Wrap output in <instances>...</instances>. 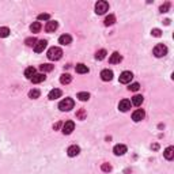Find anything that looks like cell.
<instances>
[{
	"instance_id": "1",
	"label": "cell",
	"mask_w": 174,
	"mask_h": 174,
	"mask_svg": "<svg viewBox=\"0 0 174 174\" xmlns=\"http://www.w3.org/2000/svg\"><path fill=\"white\" fill-rule=\"evenodd\" d=\"M48 59L49 60H52V61H57V60L61 59V56H63V50L57 48V46H52L49 50H48Z\"/></svg>"
},
{
	"instance_id": "2",
	"label": "cell",
	"mask_w": 174,
	"mask_h": 174,
	"mask_svg": "<svg viewBox=\"0 0 174 174\" xmlns=\"http://www.w3.org/2000/svg\"><path fill=\"white\" fill-rule=\"evenodd\" d=\"M74 99H71V98H65V99H63L61 102L59 103V109L61 110V112H69L71 109H74Z\"/></svg>"
},
{
	"instance_id": "3",
	"label": "cell",
	"mask_w": 174,
	"mask_h": 174,
	"mask_svg": "<svg viewBox=\"0 0 174 174\" xmlns=\"http://www.w3.org/2000/svg\"><path fill=\"white\" fill-rule=\"evenodd\" d=\"M109 10V3L107 2H103V0H101V2H98L95 4V12L98 15H102L105 14V12Z\"/></svg>"
},
{
	"instance_id": "4",
	"label": "cell",
	"mask_w": 174,
	"mask_h": 174,
	"mask_svg": "<svg viewBox=\"0 0 174 174\" xmlns=\"http://www.w3.org/2000/svg\"><path fill=\"white\" fill-rule=\"evenodd\" d=\"M154 55H155V57H163V56L167 55V48L163 44H158L154 48Z\"/></svg>"
},
{
	"instance_id": "5",
	"label": "cell",
	"mask_w": 174,
	"mask_h": 174,
	"mask_svg": "<svg viewBox=\"0 0 174 174\" xmlns=\"http://www.w3.org/2000/svg\"><path fill=\"white\" fill-rule=\"evenodd\" d=\"M132 78H133V74H132L131 71H124L121 75H120L118 80H120V83L126 84V83H129V82L132 80Z\"/></svg>"
},
{
	"instance_id": "6",
	"label": "cell",
	"mask_w": 174,
	"mask_h": 174,
	"mask_svg": "<svg viewBox=\"0 0 174 174\" xmlns=\"http://www.w3.org/2000/svg\"><path fill=\"white\" fill-rule=\"evenodd\" d=\"M74 129H75L74 121H65L64 124H63V133H64V135L72 133V131H74Z\"/></svg>"
},
{
	"instance_id": "7",
	"label": "cell",
	"mask_w": 174,
	"mask_h": 174,
	"mask_svg": "<svg viewBox=\"0 0 174 174\" xmlns=\"http://www.w3.org/2000/svg\"><path fill=\"white\" fill-rule=\"evenodd\" d=\"M144 116H145L144 110L143 109H137V110H135V112L132 113V120H133L135 122H139V121H141V120L144 118Z\"/></svg>"
},
{
	"instance_id": "8",
	"label": "cell",
	"mask_w": 174,
	"mask_h": 174,
	"mask_svg": "<svg viewBox=\"0 0 174 174\" xmlns=\"http://www.w3.org/2000/svg\"><path fill=\"white\" fill-rule=\"evenodd\" d=\"M46 45H48V42H46L45 40L37 41V44H36V45H34V52H36V53H41L44 49L46 48Z\"/></svg>"
},
{
	"instance_id": "9",
	"label": "cell",
	"mask_w": 174,
	"mask_h": 174,
	"mask_svg": "<svg viewBox=\"0 0 174 174\" xmlns=\"http://www.w3.org/2000/svg\"><path fill=\"white\" fill-rule=\"evenodd\" d=\"M101 79H102L103 82H110L113 79V71H110V69H103V71L101 72Z\"/></svg>"
},
{
	"instance_id": "10",
	"label": "cell",
	"mask_w": 174,
	"mask_h": 174,
	"mask_svg": "<svg viewBox=\"0 0 174 174\" xmlns=\"http://www.w3.org/2000/svg\"><path fill=\"white\" fill-rule=\"evenodd\" d=\"M113 153H114V155H117V157H120V155H124L126 153V145H124V144H117V145H114V148H113Z\"/></svg>"
},
{
	"instance_id": "11",
	"label": "cell",
	"mask_w": 174,
	"mask_h": 174,
	"mask_svg": "<svg viewBox=\"0 0 174 174\" xmlns=\"http://www.w3.org/2000/svg\"><path fill=\"white\" fill-rule=\"evenodd\" d=\"M79 153H80V147L79 145H71V147L67 150V154H68V157H71V158H74V157H76V155H79Z\"/></svg>"
},
{
	"instance_id": "12",
	"label": "cell",
	"mask_w": 174,
	"mask_h": 174,
	"mask_svg": "<svg viewBox=\"0 0 174 174\" xmlns=\"http://www.w3.org/2000/svg\"><path fill=\"white\" fill-rule=\"evenodd\" d=\"M118 109L121 110V112H128V110L131 109V101H128V99H122V101H120V103H118Z\"/></svg>"
},
{
	"instance_id": "13",
	"label": "cell",
	"mask_w": 174,
	"mask_h": 174,
	"mask_svg": "<svg viewBox=\"0 0 174 174\" xmlns=\"http://www.w3.org/2000/svg\"><path fill=\"white\" fill-rule=\"evenodd\" d=\"M60 97H61V90H59V88H53V90H50L49 94H48V98L50 101H55Z\"/></svg>"
},
{
	"instance_id": "14",
	"label": "cell",
	"mask_w": 174,
	"mask_h": 174,
	"mask_svg": "<svg viewBox=\"0 0 174 174\" xmlns=\"http://www.w3.org/2000/svg\"><path fill=\"white\" fill-rule=\"evenodd\" d=\"M57 27H59V23L56 21H49L48 23H46V26H45V30L48 31V33H53L55 30H57Z\"/></svg>"
},
{
	"instance_id": "15",
	"label": "cell",
	"mask_w": 174,
	"mask_h": 174,
	"mask_svg": "<svg viewBox=\"0 0 174 174\" xmlns=\"http://www.w3.org/2000/svg\"><path fill=\"white\" fill-rule=\"evenodd\" d=\"M121 60H122V56L120 55L118 52H114L112 56H110L109 63H110V64H118V63L121 61Z\"/></svg>"
},
{
	"instance_id": "16",
	"label": "cell",
	"mask_w": 174,
	"mask_h": 174,
	"mask_svg": "<svg viewBox=\"0 0 174 174\" xmlns=\"http://www.w3.org/2000/svg\"><path fill=\"white\" fill-rule=\"evenodd\" d=\"M71 42H72V37L71 36H68V34H63V36H60L59 44H61V45H69Z\"/></svg>"
},
{
	"instance_id": "17",
	"label": "cell",
	"mask_w": 174,
	"mask_h": 174,
	"mask_svg": "<svg viewBox=\"0 0 174 174\" xmlns=\"http://www.w3.org/2000/svg\"><path fill=\"white\" fill-rule=\"evenodd\" d=\"M163 157L166 158L167 160H172L173 158H174V147H172V145H170V147H167L166 150H164V153H163Z\"/></svg>"
},
{
	"instance_id": "18",
	"label": "cell",
	"mask_w": 174,
	"mask_h": 174,
	"mask_svg": "<svg viewBox=\"0 0 174 174\" xmlns=\"http://www.w3.org/2000/svg\"><path fill=\"white\" fill-rule=\"evenodd\" d=\"M46 79V76H45V74H36L33 78L30 79L33 83H41V82H44Z\"/></svg>"
},
{
	"instance_id": "19",
	"label": "cell",
	"mask_w": 174,
	"mask_h": 174,
	"mask_svg": "<svg viewBox=\"0 0 174 174\" xmlns=\"http://www.w3.org/2000/svg\"><path fill=\"white\" fill-rule=\"evenodd\" d=\"M72 82V76L69 74H63L61 76H60V83L61 84H68Z\"/></svg>"
},
{
	"instance_id": "20",
	"label": "cell",
	"mask_w": 174,
	"mask_h": 174,
	"mask_svg": "<svg viewBox=\"0 0 174 174\" xmlns=\"http://www.w3.org/2000/svg\"><path fill=\"white\" fill-rule=\"evenodd\" d=\"M75 71H76L78 74H87V72H88V67L80 63V64H76V67H75Z\"/></svg>"
},
{
	"instance_id": "21",
	"label": "cell",
	"mask_w": 174,
	"mask_h": 174,
	"mask_svg": "<svg viewBox=\"0 0 174 174\" xmlns=\"http://www.w3.org/2000/svg\"><path fill=\"white\" fill-rule=\"evenodd\" d=\"M34 75H36V68L34 67H29V68L25 69V76H26L27 79H31Z\"/></svg>"
},
{
	"instance_id": "22",
	"label": "cell",
	"mask_w": 174,
	"mask_h": 174,
	"mask_svg": "<svg viewBox=\"0 0 174 174\" xmlns=\"http://www.w3.org/2000/svg\"><path fill=\"white\" fill-rule=\"evenodd\" d=\"M41 22H33L31 23V26H30V30H31V33H38V31L41 30Z\"/></svg>"
},
{
	"instance_id": "23",
	"label": "cell",
	"mask_w": 174,
	"mask_h": 174,
	"mask_svg": "<svg viewBox=\"0 0 174 174\" xmlns=\"http://www.w3.org/2000/svg\"><path fill=\"white\" fill-rule=\"evenodd\" d=\"M41 95V91L37 90V88H33V90L29 91V98H31V99H37V98H40Z\"/></svg>"
},
{
	"instance_id": "24",
	"label": "cell",
	"mask_w": 174,
	"mask_h": 174,
	"mask_svg": "<svg viewBox=\"0 0 174 174\" xmlns=\"http://www.w3.org/2000/svg\"><path fill=\"white\" fill-rule=\"evenodd\" d=\"M114 22H116V17L114 15H109V17H106L105 18V26H112V25H114Z\"/></svg>"
},
{
	"instance_id": "25",
	"label": "cell",
	"mask_w": 174,
	"mask_h": 174,
	"mask_svg": "<svg viewBox=\"0 0 174 174\" xmlns=\"http://www.w3.org/2000/svg\"><path fill=\"white\" fill-rule=\"evenodd\" d=\"M143 99L144 98L141 95H135L133 98H132V103H133L135 106H140L141 103H143Z\"/></svg>"
},
{
	"instance_id": "26",
	"label": "cell",
	"mask_w": 174,
	"mask_h": 174,
	"mask_svg": "<svg viewBox=\"0 0 174 174\" xmlns=\"http://www.w3.org/2000/svg\"><path fill=\"white\" fill-rule=\"evenodd\" d=\"M53 68H55V65H52V64H42V65H40V69L42 72H50V71H53Z\"/></svg>"
},
{
	"instance_id": "27",
	"label": "cell",
	"mask_w": 174,
	"mask_h": 174,
	"mask_svg": "<svg viewBox=\"0 0 174 174\" xmlns=\"http://www.w3.org/2000/svg\"><path fill=\"white\" fill-rule=\"evenodd\" d=\"M106 55H107L106 50L105 49H101V50H98V52L95 53V59L97 60H103V59L106 57Z\"/></svg>"
},
{
	"instance_id": "28",
	"label": "cell",
	"mask_w": 174,
	"mask_h": 174,
	"mask_svg": "<svg viewBox=\"0 0 174 174\" xmlns=\"http://www.w3.org/2000/svg\"><path fill=\"white\" fill-rule=\"evenodd\" d=\"M10 36V29L8 27H0V38H6Z\"/></svg>"
},
{
	"instance_id": "29",
	"label": "cell",
	"mask_w": 174,
	"mask_h": 174,
	"mask_svg": "<svg viewBox=\"0 0 174 174\" xmlns=\"http://www.w3.org/2000/svg\"><path fill=\"white\" fill-rule=\"evenodd\" d=\"M78 98L84 102V101H88V99H90V94H88V93H84V91H82V93L78 94Z\"/></svg>"
},
{
	"instance_id": "30",
	"label": "cell",
	"mask_w": 174,
	"mask_h": 174,
	"mask_svg": "<svg viewBox=\"0 0 174 174\" xmlns=\"http://www.w3.org/2000/svg\"><path fill=\"white\" fill-rule=\"evenodd\" d=\"M25 42H26L27 46H34V45L37 44V40L34 38V37H30V38H27L26 41H25Z\"/></svg>"
},
{
	"instance_id": "31",
	"label": "cell",
	"mask_w": 174,
	"mask_h": 174,
	"mask_svg": "<svg viewBox=\"0 0 174 174\" xmlns=\"http://www.w3.org/2000/svg\"><path fill=\"white\" fill-rule=\"evenodd\" d=\"M50 15L49 14H40L38 15V21H49Z\"/></svg>"
},
{
	"instance_id": "32",
	"label": "cell",
	"mask_w": 174,
	"mask_h": 174,
	"mask_svg": "<svg viewBox=\"0 0 174 174\" xmlns=\"http://www.w3.org/2000/svg\"><path fill=\"white\" fill-rule=\"evenodd\" d=\"M128 88H129V91H137L139 88H140V84H139V83H132Z\"/></svg>"
},
{
	"instance_id": "33",
	"label": "cell",
	"mask_w": 174,
	"mask_h": 174,
	"mask_svg": "<svg viewBox=\"0 0 174 174\" xmlns=\"http://www.w3.org/2000/svg\"><path fill=\"white\" fill-rule=\"evenodd\" d=\"M170 8V3H164L163 6H160V8H159V11L160 12H167V10Z\"/></svg>"
},
{
	"instance_id": "34",
	"label": "cell",
	"mask_w": 174,
	"mask_h": 174,
	"mask_svg": "<svg viewBox=\"0 0 174 174\" xmlns=\"http://www.w3.org/2000/svg\"><path fill=\"white\" fill-rule=\"evenodd\" d=\"M151 34H153L154 37H160L162 36V31H160L159 29H153L151 30Z\"/></svg>"
},
{
	"instance_id": "35",
	"label": "cell",
	"mask_w": 174,
	"mask_h": 174,
	"mask_svg": "<svg viewBox=\"0 0 174 174\" xmlns=\"http://www.w3.org/2000/svg\"><path fill=\"white\" fill-rule=\"evenodd\" d=\"M102 170L103 172H110V170H112V166H110L109 163H103L102 164Z\"/></svg>"
},
{
	"instance_id": "36",
	"label": "cell",
	"mask_w": 174,
	"mask_h": 174,
	"mask_svg": "<svg viewBox=\"0 0 174 174\" xmlns=\"http://www.w3.org/2000/svg\"><path fill=\"white\" fill-rule=\"evenodd\" d=\"M76 116H78V118H80V120H83V118H84V116H86V110H84V109H82V110H80V112H79V113H78V114H76Z\"/></svg>"
},
{
	"instance_id": "37",
	"label": "cell",
	"mask_w": 174,
	"mask_h": 174,
	"mask_svg": "<svg viewBox=\"0 0 174 174\" xmlns=\"http://www.w3.org/2000/svg\"><path fill=\"white\" fill-rule=\"evenodd\" d=\"M60 125H61V124H60V122H57V124H56L55 126H53V128H55V129H57V128H59V126H60Z\"/></svg>"
},
{
	"instance_id": "38",
	"label": "cell",
	"mask_w": 174,
	"mask_h": 174,
	"mask_svg": "<svg viewBox=\"0 0 174 174\" xmlns=\"http://www.w3.org/2000/svg\"><path fill=\"white\" fill-rule=\"evenodd\" d=\"M151 147H153L154 150H158V144H154V145H151Z\"/></svg>"
}]
</instances>
